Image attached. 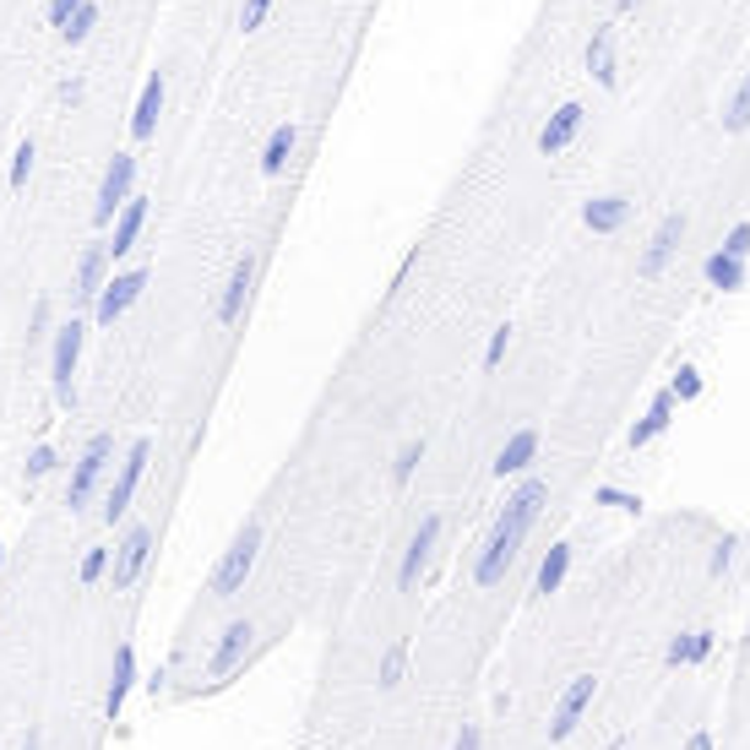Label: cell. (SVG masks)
<instances>
[{
  "mask_svg": "<svg viewBox=\"0 0 750 750\" xmlns=\"http://www.w3.org/2000/svg\"><path fill=\"white\" fill-rule=\"evenodd\" d=\"M77 5H82V0H49V11H44V22H49V27L60 33V27H66V22L77 16Z\"/></svg>",
  "mask_w": 750,
  "mask_h": 750,
  "instance_id": "74e56055",
  "label": "cell"
},
{
  "mask_svg": "<svg viewBox=\"0 0 750 750\" xmlns=\"http://www.w3.org/2000/svg\"><path fill=\"white\" fill-rule=\"evenodd\" d=\"M436 544H441V511H430V517L414 528V539H408V550H403V566H397V593H414V588H419Z\"/></svg>",
  "mask_w": 750,
  "mask_h": 750,
  "instance_id": "7c38bea8",
  "label": "cell"
},
{
  "mask_svg": "<svg viewBox=\"0 0 750 750\" xmlns=\"http://www.w3.org/2000/svg\"><path fill=\"white\" fill-rule=\"evenodd\" d=\"M702 370L696 365H674V381H669V392H674V403H696L702 397Z\"/></svg>",
  "mask_w": 750,
  "mask_h": 750,
  "instance_id": "4dcf8cb0",
  "label": "cell"
},
{
  "mask_svg": "<svg viewBox=\"0 0 750 750\" xmlns=\"http://www.w3.org/2000/svg\"><path fill=\"white\" fill-rule=\"evenodd\" d=\"M148 457H152V441H131L126 457H120V473H115V484H109V495H104V522L115 528L126 511H131V500H137V489H142V473H148Z\"/></svg>",
  "mask_w": 750,
  "mask_h": 750,
  "instance_id": "ba28073f",
  "label": "cell"
},
{
  "mask_svg": "<svg viewBox=\"0 0 750 750\" xmlns=\"http://www.w3.org/2000/svg\"><path fill=\"white\" fill-rule=\"evenodd\" d=\"M262 544H267V522H262V517L240 522V528H234V539H229V550H223V555H218V566H212L207 593H212L218 603L240 599V593H245V582H251V572H256V561H262Z\"/></svg>",
  "mask_w": 750,
  "mask_h": 750,
  "instance_id": "7a4b0ae2",
  "label": "cell"
},
{
  "mask_svg": "<svg viewBox=\"0 0 750 750\" xmlns=\"http://www.w3.org/2000/svg\"><path fill=\"white\" fill-rule=\"evenodd\" d=\"M702 273H707V289H718V295H740L750 284L746 262H735V256H724V251H713V256L702 262Z\"/></svg>",
  "mask_w": 750,
  "mask_h": 750,
  "instance_id": "d4e9b609",
  "label": "cell"
},
{
  "mask_svg": "<svg viewBox=\"0 0 750 750\" xmlns=\"http://www.w3.org/2000/svg\"><path fill=\"white\" fill-rule=\"evenodd\" d=\"M625 218H631V196H625V191H609V196L582 201V223H588L593 234H620Z\"/></svg>",
  "mask_w": 750,
  "mask_h": 750,
  "instance_id": "d6986e66",
  "label": "cell"
},
{
  "mask_svg": "<svg viewBox=\"0 0 750 750\" xmlns=\"http://www.w3.org/2000/svg\"><path fill=\"white\" fill-rule=\"evenodd\" d=\"M55 99H60V104H82V99H88V77H66V82L55 88Z\"/></svg>",
  "mask_w": 750,
  "mask_h": 750,
  "instance_id": "f35d334b",
  "label": "cell"
},
{
  "mask_svg": "<svg viewBox=\"0 0 750 750\" xmlns=\"http://www.w3.org/2000/svg\"><path fill=\"white\" fill-rule=\"evenodd\" d=\"M685 229H691V218L674 207V212H664L658 218V229L647 234V245H642V256H636V278H664L669 273V262L680 256V240H685Z\"/></svg>",
  "mask_w": 750,
  "mask_h": 750,
  "instance_id": "52a82bcc",
  "label": "cell"
},
{
  "mask_svg": "<svg viewBox=\"0 0 750 750\" xmlns=\"http://www.w3.org/2000/svg\"><path fill=\"white\" fill-rule=\"evenodd\" d=\"M16 750H44V735H38V729H27V735H22V746Z\"/></svg>",
  "mask_w": 750,
  "mask_h": 750,
  "instance_id": "f6af8a7d",
  "label": "cell"
},
{
  "mask_svg": "<svg viewBox=\"0 0 750 750\" xmlns=\"http://www.w3.org/2000/svg\"><path fill=\"white\" fill-rule=\"evenodd\" d=\"M724 256H735V262H750V218H740L729 234H724V245H718Z\"/></svg>",
  "mask_w": 750,
  "mask_h": 750,
  "instance_id": "836d02e7",
  "label": "cell"
},
{
  "mask_svg": "<svg viewBox=\"0 0 750 750\" xmlns=\"http://www.w3.org/2000/svg\"><path fill=\"white\" fill-rule=\"evenodd\" d=\"M256 273H262L256 256H240V262H234V273H229V284H223V295H218V321H223V326H234V321L245 315V304L256 295Z\"/></svg>",
  "mask_w": 750,
  "mask_h": 750,
  "instance_id": "5bb4252c",
  "label": "cell"
},
{
  "mask_svg": "<svg viewBox=\"0 0 750 750\" xmlns=\"http://www.w3.org/2000/svg\"><path fill=\"white\" fill-rule=\"evenodd\" d=\"M539 447H544V436L528 425V430H517L506 447L495 451V478H511V473H528L533 462H539Z\"/></svg>",
  "mask_w": 750,
  "mask_h": 750,
  "instance_id": "ffe728a7",
  "label": "cell"
},
{
  "mask_svg": "<svg viewBox=\"0 0 750 750\" xmlns=\"http://www.w3.org/2000/svg\"><path fill=\"white\" fill-rule=\"evenodd\" d=\"M82 343H88V321L71 315L49 332V381H55V403L77 408V365H82Z\"/></svg>",
  "mask_w": 750,
  "mask_h": 750,
  "instance_id": "277c9868",
  "label": "cell"
},
{
  "mask_svg": "<svg viewBox=\"0 0 750 750\" xmlns=\"http://www.w3.org/2000/svg\"><path fill=\"white\" fill-rule=\"evenodd\" d=\"M109 462H115V436H109V430H99V436L82 447L77 468H71V484H66V506H71V517H77V511H88V500L99 495V484H104Z\"/></svg>",
  "mask_w": 750,
  "mask_h": 750,
  "instance_id": "5b68a950",
  "label": "cell"
},
{
  "mask_svg": "<svg viewBox=\"0 0 750 750\" xmlns=\"http://www.w3.org/2000/svg\"><path fill=\"white\" fill-rule=\"evenodd\" d=\"M109 273H115V262H109V245H104V240L82 245V256H77V273H71V295H77L82 304H93L99 295H104Z\"/></svg>",
  "mask_w": 750,
  "mask_h": 750,
  "instance_id": "4fadbf2b",
  "label": "cell"
},
{
  "mask_svg": "<svg viewBox=\"0 0 750 750\" xmlns=\"http://www.w3.org/2000/svg\"><path fill=\"white\" fill-rule=\"evenodd\" d=\"M593 696H599V674H593V669L572 674V685L561 691V702H555V718H550V740H555V746H561V740H572V735L582 729V718H588Z\"/></svg>",
  "mask_w": 750,
  "mask_h": 750,
  "instance_id": "30bf717a",
  "label": "cell"
},
{
  "mask_svg": "<svg viewBox=\"0 0 750 750\" xmlns=\"http://www.w3.org/2000/svg\"><path fill=\"white\" fill-rule=\"evenodd\" d=\"M566 572H572V544H555L544 561H539V577H533V593L539 599H550V593H561V582H566Z\"/></svg>",
  "mask_w": 750,
  "mask_h": 750,
  "instance_id": "484cf974",
  "label": "cell"
},
{
  "mask_svg": "<svg viewBox=\"0 0 750 750\" xmlns=\"http://www.w3.org/2000/svg\"><path fill=\"white\" fill-rule=\"evenodd\" d=\"M451 750H484V729H478V724H462V735H457Z\"/></svg>",
  "mask_w": 750,
  "mask_h": 750,
  "instance_id": "60d3db41",
  "label": "cell"
},
{
  "mask_svg": "<svg viewBox=\"0 0 750 750\" xmlns=\"http://www.w3.org/2000/svg\"><path fill=\"white\" fill-rule=\"evenodd\" d=\"M142 223H148V196H131V201L120 207V218H115V234L104 240V245H109V262H120V256L142 240Z\"/></svg>",
  "mask_w": 750,
  "mask_h": 750,
  "instance_id": "7402d4cb",
  "label": "cell"
},
{
  "mask_svg": "<svg viewBox=\"0 0 750 750\" xmlns=\"http://www.w3.org/2000/svg\"><path fill=\"white\" fill-rule=\"evenodd\" d=\"M131 196H137V152H115V163L104 169L99 196H93V229H109Z\"/></svg>",
  "mask_w": 750,
  "mask_h": 750,
  "instance_id": "8992f818",
  "label": "cell"
},
{
  "mask_svg": "<svg viewBox=\"0 0 750 750\" xmlns=\"http://www.w3.org/2000/svg\"><path fill=\"white\" fill-rule=\"evenodd\" d=\"M729 566H735V544H729V539H724V544H718V550H713V577H724V572H729Z\"/></svg>",
  "mask_w": 750,
  "mask_h": 750,
  "instance_id": "b9f144b4",
  "label": "cell"
},
{
  "mask_svg": "<svg viewBox=\"0 0 750 750\" xmlns=\"http://www.w3.org/2000/svg\"><path fill=\"white\" fill-rule=\"evenodd\" d=\"M0 566H5V550H0Z\"/></svg>",
  "mask_w": 750,
  "mask_h": 750,
  "instance_id": "7dc6e473",
  "label": "cell"
},
{
  "mask_svg": "<svg viewBox=\"0 0 750 750\" xmlns=\"http://www.w3.org/2000/svg\"><path fill=\"white\" fill-rule=\"evenodd\" d=\"M544 500H550V478H539V473H528V478L506 495V511L495 517V528H489V539H484V550H478V561H473V582H478V588H500V582H506V572H511V561L522 555L533 522L544 517Z\"/></svg>",
  "mask_w": 750,
  "mask_h": 750,
  "instance_id": "6da1fadb",
  "label": "cell"
},
{
  "mask_svg": "<svg viewBox=\"0 0 750 750\" xmlns=\"http://www.w3.org/2000/svg\"><path fill=\"white\" fill-rule=\"evenodd\" d=\"M44 326H49V304L33 310V332H27V337H44Z\"/></svg>",
  "mask_w": 750,
  "mask_h": 750,
  "instance_id": "7bdbcfd3",
  "label": "cell"
},
{
  "mask_svg": "<svg viewBox=\"0 0 750 750\" xmlns=\"http://www.w3.org/2000/svg\"><path fill=\"white\" fill-rule=\"evenodd\" d=\"M685 750H713V735H707V729H696V735L685 740Z\"/></svg>",
  "mask_w": 750,
  "mask_h": 750,
  "instance_id": "ee69618b",
  "label": "cell"
},
{
  "mask_svg": "<svg viewBox=\"0 0 750 750\" xmlns=\"http://www.w3.org/2000/svg\"><path fill=\"white\" fill-rule=\"evenodd\" d=\"M148 561H152V522H131L126 539L115 544V561H109V582H115V593H131V588L142 582Z\"/></svg>",
  "mask_w": 750,
  "mask_h": 750,
  "instance_id": "9c48e42d",
  "label": "cell"
},
{
  "mask_svg": "<svg viewBox=\"0 0 750 750\" xmlns=\"http://www.w3.org/2000/svg\"><path fill=\"white\" fill-rule=\"evenodd\" d=\"M599 500H603V506H614V511H642V500H636V495H625V489H609V484L599 489Z\"/></svg>",
  "mask_w": 750,
  "mask_h": 750,
  "instance_id": "ab89813d",
  "label": "cell"
},
{
  "mask_svg": "<svg viewBox=\"0 0 750 750\" xmlns=\"http://www.w3.org/2000/svg\"><path fill=\"white\" fill-rule=\"evenodd\" d=\"M148 267H126V273H109V284H104V295L93 300V321L99 326H115V321H126V310L148 295Z\"/></svg>",
  "mask_w": 750,
  "mask_h": 750,
  "instance_id": "8fae6325",
  "label": "cell"
},
{
  "mask_svg": "<svg viewBox=\"0 0 750 750\" xmlns=\"http://www.w3.org/2000/svg\"><path fill=\"white\" fill-rule=\"evenodd\" d=\"M22 468H27V478H44V473H55V468H60V451H55V447H33Z\"/></svg>",
  "mask_w": 750,
  "mask_h": 750,
  "instance_id": "e575fe53",
  "label": "cell"
},
{
  "mask_svg": "<svg viewBox=\"0 0 750 750\" xmlns=\"http://www.w3.org/2000/svg\"><path fill=\"white\" fill-rule=\"evenodd\" d=\"M631 5H636V0H614V11H631Z\"/></svg>",
  "mask_w": 750,
  "mask_h": 750,
  "instance_id": "bcb514c9",
  "label": "cell"
},
{
  "mask_svg": "<svg viewBox=\"0 0 750 750\" xmlns=\"http://www.w3.org/2000/svg\"><path fill=\"white\" fill-rule=\"evenodd\" d=\"M674 425V392L664 386V392H653V403H647V414L631 425V436H625V447L631 451H642V447H653L664 430Z\"/></svg>",
  "mask_w": 750,
  "mask_h": 750,
  "instance_id": "e0dca14e",
  "label": "cell"
},
{
  "mask_svg": "<svg viewBox=\"0 0 750 750\" xmlns=\"http://www.w3.org/2000/svg\"><path fill=\"white\" fill-rule=\"evenodd\" d=\"M295 148H300V126H295V120H278V126H273V137H267V148H262V174H267V180H278V174L289 169Z\"/></svg>",
  "mask_w": 750,
  "mask_h": 750,
  "instance_id": "603a6c76",
  "label": "cell"
},
{
  "mask_svg": "<svg viewBox=\"0 0 750 750\" xmlns=\"http://www.w3.org/2000/svg\"><path fill=\"white\" fill-rule=\"evenodd\" d=\"M33 158H38V148H33V142H16V152H11V174H5V180H11V191H22V185H27Z\"/></svg>",
  "mask_w": 750,
  "mask_h": 750,
  "instance_id": "d6a6232c",
  "label": "cell"
},
{
  "mask_svg": "<svg viewBox=\"0 0 750 750\" xmlns=\"http://www.w3.org/2000/svg\"><path fill=\"white\" fill-rule=\"evenodd\" d=\"M131 685H137V653H131V642H120V647H115V664H109V696H104V713H109V718L126 713Z\"/></svg>",
  "mask_w": 750,
  "mask_h": 750,
  "instance_id": "44dd1931",
  "label": "cell"
},
{
  "mask_svg": "<svg viewBox=\"0 0 750 750\" xmlns=\"http://www.w3.org/2000/svg\"><path fill=\"white\" fill-rule=\"evenodd\" d=\"M718 126H724L729 137H746V131H750V71H746V82H740V88L729 93V104H724Z\"/></svg>",
  "mask_w": 750,
  "mask_h": 750,
  "instance_id": "f1b7e54d",
  "label": "cell"
},
{
  "mask_svg": "<svg viewBox=\"0 0 750 750\" xmlns=\"http://www.w3.org/2000/svg\"><path fill=\"white\" fill-rule=\"evenodd\" d=\"M588 77L599 88H620V49H614V27L609 22L593 27V38H588Z\"/></svg>",
  "mask_w": 750,
  "mask_h": 750,
  "instance_id": "ac0fdd59",
  "label": "cell"
},
{
  "mask_svg": "<svg viewBox=\"0 0 750 750\" xmlns=\"http://www.w3.org/2000/svg\"><path fill=\"white\" fill-rule=\"evenodd\" d=\"M713 642H718V636H713L707 625H696V631H685V636H674V642H669L664 664H669V669H691V664H702V658L713 653Z\"/></svg>",
  "mask_w": 750,
  "mask_h": 750,
  "instance_id": "cb8c5ba5",
  "label": "cell"
},
{
  "mask_svg": "<svg viewBox=\"0 0 750 750\" xmlns=\"http://www.w3.org/2000/svg\"><path fill=\"white\" fill-rule=\"evenodd\" d=\"M251 647H256V620H251V614H245V620H229V625L218 631L212 653H207V669H201V680H196V696L223 691V685L251 664Z\"/></svg>",
  "mask_w": 750,
  "mask_h": 750,
  "instance_id": "3957f363",
  "label": "cell"
},
{
  "mask_svg": "<svg viewBox=\"0 0 750 750\" xmlns=\"http://www.w3.org/2000/svg\"><path fill=\"white\" fill-rule=\"evenodd\" d=\"M506 348H511V326H495V332H489V348H484V370H495V365L506 359Z\"/></svg>",
  "mask_w": 750,
  "mask_h": 750,
  "instance_id": "d590c367",
  "label": "cell"
},
{
  "mask_svg": "<svg viewBox=\"0 0 750 750\" xmlns=\"http://www.w3.org/2000/svg\"><path fill=\"white\" fill-rule=\"evenodd\" d=\"M419 462H425V441H403V447H397V457H392V484L403 489V484L414 478V468H419Z\"/></svg>",
  "mask_w": 750,
  "mask_h": 750,
  "instance_id": "1f68e13d",
  "label": "cell"
},
{
  "mask_svg": "<svg viewBox=\"0 0 750 750\" xmlns=\"http://www.w3.org/2000/svg\"><path fill=\"white\" fill-rule=\"evenodd\" d=\"M408 653H414L408 642H392V647L381 653V664H376V685H381V691H397V685L408 680Z\"/></svg>",
  "mask_w": 750,
  "mask_h": 750,
  "instance_id": "4316f807",
  "label": "cell"
},
{
  "mask_svg": "<svg viewBox=\"0 0 750 750\" xmlns=\"http://www.w3.org/2000/svg\"><path fill=\"white\" fill-rule=\"evenodd\" d=\"M109 561H115V550L93 544V550L82 555V566H77V582H82V588H99V582L109 577Z\"/></svg>",
  "mask_w": 750,
  "mask_h": 750,
  "instance_id": "f546056e",
  "label": "cell"
},
{
  "mask_svg": "<svg viewBox=\"0 0 750 750\" xmlns=\"http://www.w3.org/2000/svg\"><path fill=\"white\" fill-rule=\"evenodd\" d=\"M582 120H588V109L577 104V99H566L550 120H544V131H539V152L544 158H555V152H566L577 137H582Z\"/></svg>",
  "mask_w": 750,
  "mask_h": 750,
  "instance_id": "9a60e30c",
  "label": "cell"
},
{
  "mask_svg": "<svg viewBox=\"0 0 750 750\" xmlns=\"http://www.w3.org/2000/svg\"><path fill=\"white\" fill-rule=\"evenodd\" d=\"M99 22H104V5H99V0H82V5H77V16L60 27V38L77 49V44H88V38L99 33Z\"/></svg>",
  "mask_w": 750,
  "mask_h": 750,
  "instance_id": "83f0119b",
  "label": "cell"
},
{
  "mask_svg": "<svg viewBox=\"0 0 750 750\" xmlns=\"http://www.w3.org/2000/svg\"><path fill=\"white\" fill-rule=\"evenodd\" d=\"M267 11H273V0H245L240 5V33H256L267 22Z\"/></svg>",
  "mask_w": 750,
  "mask_h": 750,
  "instance_id": "8d00e7d4",
  "label": "cell"
},
{
  "mask_svg": "<svg viewBox=\"0 0 750 750\" xmlns=\"http://www.w3.org/2000/svg\"><path fill=\"white\" fill-rule=\"evenodd\" d=\"M163 99H169V77H163V71H148L142 99H137V109H131V142H152L158 115H163Z\"/></svg>",
  "mask_w": 750,
  "mask_h": 750,
  "instance_id": "2e32d148",
  "label": "cell"
}]
</instances>
